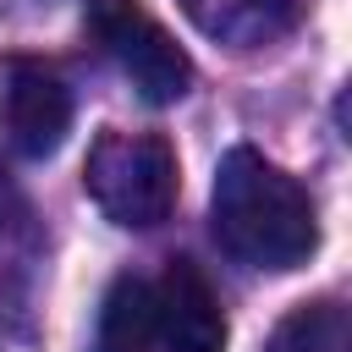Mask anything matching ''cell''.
<instances>
[{
	"label": "cell",
	"mask_w": 352,
	"mask_h": 352,
	"mask_svg": "<svg viewBox=\"0 0 352 352\" xmlns=\"http://www.w3.org/2000/svg\"><path fill=\"white\" fill-rule=\"evenodd\" d=\"M209 231L214 242L248 264V270H297L319 248V209L308 187L264 160L258 148L236 143L214 165V192H209Z\"/></svg>",
	"instance_id": "obj_1"
},
{
	"label": "cell",
	"mask_w": 352,
	"mask_h": 352,
	"mask_svg": "<svg viewBox=\"0 0 352 352\" xmlns=\"http://www.w3.org/2000/svg\"><path fill=\"white\" fill-rule=\"evenodd\" d=\"M82 187L99 204L104 220L126 231H154L170 220L182 176H176V148L160 132H99L82 165Z\"/></svg>",
	"instance_id": "obj_2"
},
{
	"label": "cell",
	"mask_w": 352,
	"mask_h": 352,
	"mask_svg": "<svg viewBox=\"0 0 352 352\" xmlns=\"http://www.w3.org/2000/svg\"><path fill=\"white\" fill-rule=\"evenodd\" d=\"M88 33L148 104H176L192 88L187 50L165 33V22L143 0H88Z\"/></svg>",
	"instance_id": "obj_3"
},
{
	"label": "cell",
	"mask_w": 352,
	"mask_h": 352,
	"mask_svg": "<svg viewBox=\"0 0 352 352\" xmlns=\"http://www.w3.org/2000/svg\"><path fill=\"white\" fill-rule=\"evenodd\" d=\"M0 132L22 160H50L72 132V88L55 66L11 55L0 66Z\"/></svg>",
	"instance_id": "obj_4"
},
{
	"label": "cell",
	"mask_w": 352,
	"mask_h": 352,
	"mask_svg": "<svg viewBox=\"0 0 352 352\" xmlns=\"http://www.w3.org/2000/svg\"><path fill=\"white\" fill-rule=\"evenodd\" d=\"M154 352H226V314L209 275L192 258H170L160 280H148Z\"/></svg>",
	"instance_id": "obj_5"
},
{
	"label": "cell",
	"mask_w": 352,
	"mask_h": 352,
	"mask_svg": "<svg viewBox=\"0 0 352 352\" xmlns=\"http://www.w3.org/2000/svg\"><path fill=\"white\" fill-rule=\"evenodd\" d=\"M187 22L226 50H264L297 28L302 0H176Z\"/></svg>",
	"instance_id": "obj_6"
},
{
	"label": "cell",
	"mask_w": 352,
	"mask_h": 352,
	"mask_svg": "<svg viewBox=\"0 0 352 352\" xmlns=\"http://www.w3.org/2000/svg\"><path fill=\"white\" fill-rule=\"evenodd\" d=\"M264 352H352V319L336 297L302 302L275 324Z\"/></svg>",
	"instance_id": "obj_7"
},
{
	"label": "cell",
	"mask_w": 352,
	"mask_h": 352,
	"mask_svg": "<svg viewBox=\"0 0 352 352\" xmlns=\"http://www.w3.org/2000/svg\"><path fill=\"white\" fill-rule=\"evenodd\" d=\"M99 352H154V319H148V280L121 275L99 314Z\"/></svg>",
	"instance_id": "obj_8"
},
{
	"label": "cell",
	"mask_w": 352,
	"mask_h": 352,
	"mask_svg": "<svg viewBox=\"0 0 352 352\" xmlns=\"http://www.w3.org/2000/svg\"><path fill=\"white\" fill-rule=\"evenodd\" d=\"M16 214H22V192H16V176L0 165V231H6Z\"/></svg>",
	"instance_id": "obj_9"
}]
</instances>
